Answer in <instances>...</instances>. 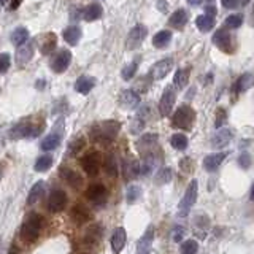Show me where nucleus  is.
<instances>
[{
	"label": "nucleus",
	"mask_w": 254,
	"mask_h": 254,
	"mask_svg": "<svg viewBox=\"0 0 254 254\" xmlns=\"http://www.w3.org/2000/svg\"><path fill=\"white\" fill-rule=\"evenodd\" d=\"M119 129H121V124L115 119H110V121H102V123H97L92 129H91V138L94 141H99V143H110L113 141L118 133H119Z\"/></svg>",
	"instance_id": "nucleus-1"
},
{
	"label": "nucleus",
	"mask_w": 254,
	"mask_h": 254,
	"mask_svg": "<svg viewBox=\"0 0 254 254\" xmlns=\"http://www.w3.org/2000/svg\"><path fill=\"white\" fill-rule=\"evenodd\" d=\"M42 229H43V218L37 213L30 214L21 227V238L26 243H35L38 240Z\"/></svg>",
	"instance_id": "nucleus-2"
},
{
	"label": "nucleus",
	"mask_w": 254,
	"mask_h": 254,
	"mask_svg": "<svg viewBox=\"0 0 254 254\" xmlns=\"http://www.w3.org/2000/svg\"><path fill=\"white\" fill-rule=\"evenodd\" d=\"M197 194H198V183H197V180H190L186 190H185V195H183V198L180 200V205H178V214L181 218H185L186 214H189L190 208L195 205Z\"/></svg>",
	"instance_id": "nucleus-3"
},
{
	"label": "nucleus",
	"mask_w": 254,
	"mask_h": 254,
	"mask_svg": "<svg viewBox=\"0 0 254 254\" xmlns=\"http://www.w3.org/2000/svg\"><path fill=\"white\" fill-rule=\"evenodd\" d=\"M194 121H195V111L189 105H181L175 111L172 118V124L183 130H189L194 126Z\"/></svg>",
	"instance_id": "nucleus-4"
},
{
	"label": "nucleus",
	"mask_w": 254,
	"mask_h": 254,
	"mask_svg": "<svg viewBox=\"0 0 254 254\" xmlns=\"http://www.w3.org/2000/svg\"><path fill=\"white\" fill-rule=\"evenodd\" d=\"M102 167V156L97 151H92V153H87L86 156L81 157V169L84 170L86 175L89 177H95L100 172Z\"/></svg>",
	"instance_id": "nucleus-5"
},
{
	"label": "nucleus",
	"mask_w": 254,
	"mask_h": 254,
	"mask_svg": "<svg viewBox=\"0 0 254 254\" xmlns=\"http://www.w3.org/2000/svg\"><path fill=\"white\" fill-rule=\"evenodd\" d=\"M40 130H42L40 126H32L30 123H19L13 127L10 135L11 138H34L40 133Z\"/></svg>",
	"instance_id": "nucleus-6"
},
{
	"label": "nucleus",
	"mask_w": 254,
	"mask_h": 254,
	"mask_svg": "<svg viewBox=\"0 0 254 254\" xmlns=\"http://www.w3.org/2000/svg\"><path fill=\"white\" fill-rule=\"evenodd\" d=\"M213 43L216 45L221 51H224L227 54L234 53V42H232V37H230V32L229 29H219L214 32L213 35Z\"/></svg>",
	"instance_id": "nucleus-7"
},
{
	"label": "nucleus",
	"mask_w": 254,
	"mask_h": 254,
	"mask_svg": "<svg viewBox=\"0 0 254 254\" xmlns=\"http://www.w3.org/2000/svg\"><path fill=\"white\" fill-rule=\"evenodd\" d=\"M86 197L94 205H103L107 202V197H108V189L102 185V183H94L89 188L86 189Z\"/></svg>",
	"instance_id": "nucleus-8"
},
{
	"label": "nucleus",
	"mask_w": 254,
	"mask_h": 254,
	"mask_svg": "<svg viewBox=\"0 0 254 254\" xmlns=\"http://www.w3.org/2000/svg\"><path fill=\"white\" fill-rule=\"evenodd\" d=\"M175 102H177V94H175V89L172 86L165 87L162 97H161V100H159V113H161V116L165 118L172 113Z\"/></svg>",
	"instance_id": "nucleus-9"
},
{
	"label": "nucleus",
	"mask_w": 254,
	"mask_h": 254,
	"mask_svg": "<svg viewBox=\"0 0 254 254\" xmlns=\"http://www.w3.org/2000/svg\"><path fill=\"white\" fill-rule=\"evenodd\" d=\"M67 206V194L62 189H54L48 198V210L51 213H61Z\"/></svg>",
	"instance_id": "nucleus-10"
},
{
	"label": "nucleus",
	"mask_w": 254,
	"mask_h": 254,
	"mask_svg": "<svg viewBox=\"0 0 254 254\" xmlns=\"http://www.w3.org/2000/svg\"><path fill=\"white\" fill-rule=\"evenodd\" d=\"M146 35H148V29L145 26H141V24L135 26L129 32V35H127V43H126L127 50H137V48H140Z\"/></svg>",
	"instance_id": "nucleus-11"
},
{
	"label": "nucleus",
	"mask_w": 254,
	"mask_h": 254,
	"mask_svg": "<svg viewBox=\"0 0 254 254\" xmlns=\"http://www.w3.org/2000/svg\"><path fill=\"white\" fill-rule=\"evenodd\" d=\"M153 242H154V227L148 226L145 234H143L141 238L137 242V251H135V254H151Z\"/></svg>",
	"instance_id": "nucleus-12"
},
{
	"label": "nucleus",
	"mask_w": 254,
	"mask_h": 254,
	"mask_svg": "<svg viewBox=\"0 0 254 254\" xmlns=\"http://www.w3.org/2000/svg\"><path fill=\"white\" fill-rule=\"evenodd\" d=\"M71 62V53L67 50H62L59 54L54 56V59L51 61V70L54 73H62L65 71Z\"/></svg>",
	"instance_id": "nucleus-13"
},
{
	"label": "nucleus",
	"mask_w": 254,
	"mask_h": 254,
	"mask_svg": "<svg viewBox=\"0 0 254 254\" xmlns=\"http://www.w3.org/2000/svg\"><path fill=\"white\" fill-rule=\"evenodd\" d=\"M70 219L73 221L76 226H83L86 222H89L92 216H91V211L87 210L84 205L76 203L73 208L70 210Z\"/></svg>",
	"instance_id": "nucleus-14"
},
{
	"label": "nucleus",
	"mask_w": 254,
	"mask_h": 254,
	"mask_svg": "<svg viewBox=\"0 0 254 254\" xmlns=\"http://www.w3.org/2000/svg\"><path fill=\"white\" fill-rule=\"evenodd\" d=\"M173 65H175L173 59L159 61V62L154 64L153 68H151V76H153V79H162L173 70Z\"/></svg>",
	"instance_id": "nucleus-15"
},
{
	"label": "nucleus",
	"mask_w": 254,
	"mask_h": 254,
	"mask_svg": "<svg viewBox=\"0 0 254 254\" xmlns=\"http://www.w3.org/2000/svg\"><path fill=\"white\" fill-rule=\"evenodd\" d=\"M141 173V167H140V162L137 159L133 157H127L123 161V175L127 181L130 180H135Z\"/></svg>",
	"instance_id": "nucleus-16"
},
{
	"label": "nucleus",
	"mask_w": 254,
	"mask_h": 254,
	"mask_svg": "<svg viewBox=\"0 0 254 254\" xmlns=\"http://www.w3.org/2000/svg\"><path fill=\"white\" fill-rule=\"evenodd\" d=\"M59 173H61V177L64 181H67L68 185L73 188V189H79L83 186V178H81V175H79L78 172H75L73 169H70V167H65V165H62L61 169H59Z\"/></svg>",
	"instance_id": "nucleus-17"
},
{
	"label": "nucleus",
	"mask_w": 254,
	"mask_h": 254,
	"mask_svg": "<svg viewBox=\"0 0 254 254\" xmlns=\"http://www.w3.org/2000/svg\"><path fill=\"white\" fill-rule=\"evenodd\" d=\"M227 156H229L227 151H224V153H214V154L205 156V159H203V169L206 172H216L219 169V165L224 162V159Z\"/></svg>",
	"instance_id": "nucleus-18"
},
{
	"label": "nucleus",
	"mask_w": 254,
	"mask_h": 254,
	"mask_svg": "<svg viewBox=\"0 0 254 254\" xmlns=\"http://www.w3.org/2000/svg\"><path fill=\"white\" fill-rule=\"evenodd\" d=\"M230 140H232V130L230 129H219L216 133L213 135L210 141H211L213 148L221 149V148H226L230 143Z\"/></svg>",
	"instance_id": "nucleus-19"
},
{
	"label": "nucleus",
	"mask_w": 254,
	"mask_h": 254,
	"mask_svg": "<svg viewBox=\"0 0 254 254\" xmlns=\"http://www.w3.org/2000/svg\"><path fill=\"white\" fill-rule=\"evenodd\" d=\"M194 234L198 237V238H205L206 234H208L210 230V219L206 214H197L194 218Z\"/></svg>",
	"instance_id": "nucleus-20"
},
{
	"label": "nucleus",
	"mask_w": 254,
	"mask_h": 254,
	"mask_svg": "<svg viewBox=\"0 0 254 254\" xmlns=\"http://www.w3.org/2000/svg\"><path fill=\"white\" fill-rule=\"evenodd\" d=\"M102 235H103L102 226L100 224H92L89 229L86 230V234H84V243L87 246H95L102 240Z\"/></svg>",
	"instance_id": "nucleus-21"
},
{
	"label": "nucleus",
	"mask_w": 254,
	"mask_h": 254,
	"mask_svg": "<svg viewBox=\"0 0 254 254\" xmlns=\"http://www.w3.org/2000/svg\"><path fill=\"white\" fill-rule=\"evenodd\" d=\"M126 240H127V232L124 227H118L115 229L113 235H111V248H113L115 253H121L123 248L126 246Z\"/></svg>",
	"instance_id": "nucleus-22"
},
{
	"label": "nucleus",
	"mask_w": 254,
	"mask_h": 254,
	"mask_svg": "<svg viewBox=\"0 0 254 254\" xmlns=\"http://www.w3.org/2000/svg\"><path fill=\"white\" fill-rule=\"evenodd\" d=\"M119 102L124 108H137L140 105V95L132 89H126L119 97Z\"/></svg>",
	"instance_id": "nucleus-23"
},
{
	"label": "nucleus",
	"mask_w": 254,
	"mask_h": 254,
	"mask_svg": "<svg viewBox=\"0 0 254 254\" xmlns=\"http://www.w3.org/2000/svg\"><path fill=\"white\" fill-rule=\"evenodd\" d=\"M40 40V51H42L43 54H50L51 51H54L56 48V35L53 34V32H46V34H43L42 37L38 38Z\"/></svg>",
	"instance_id": "nucleus-24"
},
{
	"label": "nucleus",
	"mask_w": 254,
	"mask_h": 254,
	"mask_svg": "<svg viewBox=\"0 0 254 254\" xmlns=\"http://www.w3.org/2000/svg\"><path fill=\"white\" fill-rule=\"evenodd\" d=\"M157 145V135L156 133H146L137 141V146L140 151H145L146 153H153V148Z\"/></svg>",
	"instance_id": "nucleus-25"
},
{
	"label": "nucleus",
	"mask_w": 254,
	"mask_h": 254,
	"mask_svg": "<svg viewBox=\"0 0 254 254\" xmlns=\"http://www.w3.org/2000/svg\"><path fill=\"white\" fill-rule=\"evenodd\" d=\"M102 14H103V8H102L100 3H91V5H87L84 10H83V18L87 22H92V21L100 19Z\"/></svg>",
	"instance_id": "nucleus-26"
},
{
	"label": "nucleus",
	"mask_w": 254,
	"mask_h": 254,
	"mask_svg": "<svg viewBox=\"0 0 254 254\" xmlns=\"http://www.w3.org/2000/svg\"><path fill=\"white\" fill-rule=\"evenodd\" d=\"M254 86V75L253 73H243L238 76L237 79V83L234 86V91L237 94H240V92H245V91H248L250 87Z\"/></svg>",
	"instance_id": "nucleus-27"
},
{
	"label": "nucleus",
	"mask_w": 254,
	"mask_h": 254,
	"mask_svg": "<svg viewBox=\"0 0 254 254\" xmlns=\"http://www.w3.org/2000/svg\"><path fill=\"white\" fill-rule=\"evenodd\" d=\"M45 192V181H37L34 186L29 190V197H27V205H34L37 203L40 198H42Z\"/></svg>",
	"instance_id": "nucleus-28"
},
{
	"label": "nucleus",
	"mask_w": 254,
	"mask_h": 254,
	"mask_svg": "<svg viewBox=\"0 0 254 254\" xmlns=\"http://www.w3.org/2000/svg\"><path fill=\"white\" fill-rule=\"evenodd\" d=\"M94 86H95L94 78L83 75V76H79V78L76 79V83H75V89H76V92L84 94V95H86V94H89V91L92 89Z\"/></svg>",
	"instance_id": "nucleus-29"
},
{
	"label": "nucleus",
	"mask_w": 254,
	"mask_h": 254,
	"mask_svg": "<svg viewBox=\"0 0 254 254\" xmlns=\"http://www.w3.org/2000/svg\"><path fill=\"white\" fill-rule=\"evenodd\" d=\"M172 180H173V170L170 169V167H162V169H159L156 177H154V183L157 186L169 185Z\"/></svg>",
	"instance_id": "nucleus-30"
},
{
	"label": "nucleus",
	"mask_w": 254,
	"mask_h": 254,
	"mask_svg": "<svg viewBox=\"0 0 254 254\" xmlns=\"http://www.w3.org/2000/svg\"><path fill=\"white\" fill-rule=\"evenodd\" d=\"M188 11L186 10H177L172 16H170V19H169V24L172 27L175 29H181V27H185V24L188 22Z\"/></svg>",
	"instance_id": "nucleus-31"
},
{
	"label": "nucleus",
	"mask_w": 254,
	"mask_h": 254,
	"mask_svg": "<svg viewBox=\"0 0 254 254\" xmlns=\"http://www.w3.org/2000/svg\"><path fill=\"white\" fill-rule=\"evenodd\" d=\"M62 35H64V40H65L68 45L75 46L78 43V40L81 38V29H79L78 26H70L64 30Z\"/></svg>",
	"instance_id": "nucleus-32"
},
{
	"label": "nucleus",
	"mask_w": 254,
	"mask_h": 254,
	"mask_svg": "<svg viewBox=\"0 0 254 254\" xmlns=\"http://www.w3.org/2000/svg\"><path fill=\"white\" fill-rule=\"evenodd\" d=\"M61 133L58 132H53L50 135H46V137L42 140V149L45 151H51V149H56L59 145H61Z\"/></svg>",
	"instance_id": "nucleus-33"
},
{
	"label": "nucleus",
	"mask_w": 254,
	"mask_h": 254,
	"mask_svg": "<svg viewBox=\"0 0 254 254\" xmlns=\"http://www.w3.org/2000/svg\"><path fill=\"white\" fill-rule=\"evenodd\" d=\"M195 26L200 32H210L214 27V18L208 14H200L195 18Z\"/></svg>",
	"instance_id": "nucleus-34"
},
{
	"label": "nucleus",
	"mask_w": 254,
	"mask_h": 254,
	"mask_svg": "<svg viewBox=\"0 0 254 254\" xmlns=\"http://www.w3.org/2000/svg\"><path fill=\"white\" fill-rule=\"evenodd\" d=\"M189 68H181V70H177V73L173 76V84L175 87H178V89H185L188 86V81H189Z\"/></svg>",
	"instance_id": "nucleus-35"
},
{
	"label": "nucleus",
	"mask_w": 254,
	"mask_h": 254,
	"mask_svg": "<svg viewBox=\"0 0 254 254\" xmlns=\"http://www.w3.org/2000/svg\"><path fill=\"white\" fill-rule=\"evenodd\" d=\"M10 38H11V43L14 46H22L29 40V32H27V29H24V27H18V29H14L11 32Z\"/></svg>",
	"instance_id": "nucleus-36"
},
{
	"label": "nucleus",
	"mask_w": 254,
	"mask_h": 254,
	"mask_svg": "<svg viewBox=\"0 0 254 254\" xmlns=\"http://www.w3.org/2000/svg\"><path fill=\"white\" fill-rule=\"evenodd\" d=\"M170 40H172V32L170 30H161L153 37V45L156 48H161V50H162V48L169 46Z\"/></svg>",
	"instance_id": "nucleus-37"
},
{
	"label": "nucleus",
	"mask_w": 254,
	"mask_h": 254,
	"mask_svg": "<svg viewBox=\"0 0 254 254\" xmlns=\"http://www.w3.org/2000/svg\"><path fill=\"white\" fill-rule=\"evenodd\" d=\"M170 145H172L175 149L183 151V149H186V148H188L189 140H188L186 135H183V133H173L172 137H170Z\"/></svg>",
	"instance_id": "nucleus-38"
},
{
	"label": "nucleus",
	"mask_w": 254,
	"mask_h": 254,
	"mask_svg": "<svg viewBox=\"0 0 254 254\" xmlns=\"http://www.w3.org/2000/svg\"><path fill=\"white\" fill-rule=\"evenodd\" d=\"M103 167H105V172L108 173V177H116V175H118V161H116V157L113 154L105 156Z\"/></svg>",
	"instance_id": "nucleus-39"
},
{
	"label": "nucleus",
	"mask_w": 254,
	"mask_h": 254,
	"mask_svg": "<svg viewBox=\"0 0 254 254\" xmlns=\"http://www.w3.org/2000/svg\"><path fill=\"white\" fill-rule=\"evenodd\" d=\"M141 194H143V190L138 185H130L126 190V198L129 203H135L141 197Z\"/></svg>",
	"instance_id": "nucleus-40"
},
{
	"label": "nucleus",
	"mask_w": 254,
	"mask_h": 254,
	"mask_svg": "<svg viewBox=\"0 0 254 254\" xmlns=\"http://www.w3.org/2000/svg\"><path fill=\"white\" fill-rule=\"evenodd\" d=\"M51 165H53V157L51 156H42V157H38L37 159V162L34 165V169L37 172H46V170H50L51 169Z\"/></svg>",
	"instance_id": "nucleus-41"
},
{
	"label": "nucleus",
	"mask_w": 254,
	"mask_h": 254,
	"mask_svg": "<svg viewBox=\"0 0 254 254\" xmlns=\"http://www.w3.org/2000/svg\"><path fill=\"white\" fill-rule=\"evenodd\" d=\"M224 24H226L227 29H238L243 24V14L242 13L230 14V16H227V18H226Z\"/></svg>",
	"instance_id": "nucleus-42"
},
{
	"label": "nucleus",
	"mask_w": 254,
	"mask_h": 254,
	"mask_svg": "<svg viewBox=\"0 0 254 254\" xmlns=\"http://www.w3.org/2000/svg\"><path fill=\"white\" fill-rule=\"evenodd\" d=\"M198 243L195 240H186L180 246V254H197Z\"/></svg>",
	"instance_id": "nucleus-43"
},
{
	"label": "nucleus",
	"mask_w": 254,
	"mask_h": 254,
	"mask_svg": "<svg viewBox=\"0 0 254 254\" xmlns=\"http://www.w3.org/2000/svg\"><path fill=\"white\" fill-rule=\"evenodd\" d=\"M84 148V138L83 137H76L70 141V145H68V154L70 156H76L79 151H81Z\"/></svg>",
	"instance_id": "nucleus-44"
},
{
	"label": "nucleus",
	"mask_w": 254,
	"mask_h": 254,
	"mask_svg": "<svg viewBox=\"0 0 254 254\" xmlns=\"http://www.w3.org/2000/svg\"><path fill=\"white\" fill-rule=\"evenodd\" d=\"M137 68H138L137 62H132V64H129V65H126V67L123 68L121 76L126 79V81H129V79H132V78L135 76V73H137Z\"/></svg>",
	"instance_id": "nucleus-45"
},
{
	"label": "nucleus",
	"mask_w": 254,
	"mask_h": 254,
	"mask_svg": "<svg viewBox=\"0 0 254 254\" xmlns=\"http://www.w3.org/2000/svg\"><path fill=\"white\" fill-rule=\"evenodd\" d=\"M186 237V229L183 226H175L170 232V238L175 242V243H180L183 238Z\"/></svg>",
	"instance_id": "nucleus-46"
},
{
	"label": "nucleus",
	"mask_w": 254,
	"mask_h": 254,
	"mask_svg": "<svg viewBox=\"0 0 254 254\" xmlns=\"http://www.w3.org/2000/svg\"><path fill=\"white\" fill-rule=\"evenodd\" d=\"M11 65V58L8 53H2L0 54V73H6L8 68Z\"/></svg>",
	"instance_id": "nucleus-47"
},
{
	"label": "nucleus",
	"mask_w": 254,
	"mask_h": 254,
	"mask_svg": "<svg viewBox=\"0 0 254 254\" xmlns=\"http://www.w3.org/2000/svg\"><path fill=\"white\" fill-rule=\"evenodd\" d=\"M143 127H145V119L141 118V115H138L137 118L133 119L130 123V132L132 133H138L140 130H143Z\"/></svg>",
	"instance_id": "nucleus-48"
},
{
	"label": "nucleus",
	"mask_w": 254,
	"mask_h": 254,
	"mask_svg": "<svg viewBox=\"0 0 254 254\" xmlns=\"http://www.w3.org/2000/svg\"><path fill=\"white\" fill-rule=\"evenodd\" d=\"M32 53H34V46H32V45H29V46H26V48H22V50L19 51V61H21V62H27V61H30Z\"/></svg>",
	"instance_id": "nucleus-49"
},
{
	"label": "nucleus",
	"mask_w": 254,
	"mask_h": 254,
	"mask_svg": "<svg viewBox=\"0 0 254 254\" xmlns=\"http://www.w3.org/2000/svg\"><path fill=\"white\" fill-rule=\"evenodd\" d=\"M238 165L242 167V169H250V165H251V156L250 153H242L240 156H238Z\"/></svg>",
	"instance_id": "nucleus-50"
},
{
	"label": "nucleus",
	"mask_w": 254,
	"mask_h": 254,
	"mask_svg": "<svg viewBox=\"0 0 254 254\" xmlns=\"http://www.w3.org/2000/svg\"><path fill=\"white\" fill-rule=\"evenodd\" d=\"M180 167H181V170L183 172H186V173H190L194 169V165H192V161H190L189 157H185V159H181V162H180Z\"/></svg>",
	"instance_id": "nucleus-51"
},
{
	"label": "nucleus",
	"mask_w": 254,
	"mask_h": 254,
	"mask_svg": "<svg viewBox=\"0 0 254 254\" xmlns=\"http://www.w3.org/2000/svg\"><path fill=\"white\" fill-rule=\"evenodd\" d=\"M224 121H226V110L218 108V113H216V127H218V129H221L222 124H224Z\"/></svg>",
	"instance_id": "nucleus-52"
},
{
	"label": "nucleus",
	"mask_w": 254,
	"mask_h": 254,
	"mask_svg": "<svg viewBox=\"0 0 254 254\" xmlns=\"http://www.w3.org/2000/svg\"><path fill=\"white\" fill-rule=\"evenodd\" d=\"M221 3L224 8H227V10H234V8L240 5V0H221Z\"/></svg>",
	"instance_id": "nucleus-53"
},
{
	"label": "nucleus",
	"mask_w": 254,
	"mask_h": 254,
	"mask_svg": "<svg viewBox=\"0 0 254 254\" xmlns=\"http://www.w3.org/2000/svg\"><path fill=\"white\" fill-rule=\"evenodd\" d=\"M205 10H206V14H208V16L211 14L213 18H214V14H216V8H214L213 5H208V6L205 8Z\"/></svg>",
	"instance_id": "nucleus-54"
},
{
	"label": "nucleus",
	"mask_w": 254,
	"mask_h": 254,
	"mask_svg": "<svg viewBox=\"0 0 254 254\" xmlns=\"http://www.w3.org/2000/svg\"><path fill=\"white\" fill-rule=\"evenodd\" d=\"M21 3H22V0H11V10H16V8H19Z\"/></svg>",
	"instance_id": "nucleus-55"
},
{
	"label": "nucleus",
	"mask_w": 254,
	"mask_h": 254,
	"mask_svg": "<svg viewBox=\"0 0 254 254\" xmlns=\"http://www.w3.org/2000/svg\"><path fill=\"white\" fill-rule=\"evenodd\" d=\"M203 0H188V3H190L192 6H197V5H202Z\"/></svg>",
	"instance_id": "nucleus-56"
},
{
	"label": "nucleus",
	"mask_w": 254,
	"mask_h": 254,
	"mask_svg": "<svg viewBox=\"0 0 254 254\" xmlns=\"http://www.w3.org/2000/svg\"><path fill=\"white\" fill-rule=\"evenodd\" d=\"M157 8H159V10L165 11V0H159V5H157Z\"/></svg>",
	"instance_id": "nucleus-57"
},
{
	"label": "nucleus",
	"mask_w": 254,
	"mask_h": 254,
	"mask_svg": "<svg viewBox=\"0 0 254 254\" xmlns=\"http://www.w3.org/2000/svg\"><path fill=\"white\" fill-rule=\"evenodd\" d=\"M250 198L254 200V181H253V186H251V190H250Z\"/></svg>",
	"instance_id": "nucleus-58"
},
{
	"label": "nucleus",
	"mask_w": 254,
	"mask_h": 254,
	"mask_svg": "<svg viewBox=\"0 0 254 254\" xmlns=\"http://www.w3.org/2000/svg\"><path fill=\"white\" fill-rule=\"evenodd\" d=\"M6 254H19V251H18V248H14V246H13V248L8 251Z\"/></svg>",
	"instance_id": "nucleus-59"
},
{
	"label": "nucleus",
	"mask_w": 254,
	"mask_h": 254,
	"mask_svg": "<svg viewBox=\"0 0 254 254\" xmlns=\"http://www.w3.org/2000/svg\"><path fill=\"white\" fill-rule=\"evenodd\" d=\"M251 26L254 27V3H253V10H251Z\"/></svg>",
	"instance_id": "nucleus-60"
},
{
	"label": "nucleus",
	"mask_w": 254,
	"mask_h": 254,
	"mask_svg": "<svg viewBox=\"0 0 254 254\" xmlns=\"http://www.w3.org/2000/svg\"><path fill=\"white\" fill-rule=\"evenodd\" d=\"M242 2H243V5H246V3H250L251 0H242Z\"/></svg>",
	"instance_id": "nucleus-61"
},
{
	"label": "nucleus",
	"mask_w": 254,
	"mask_h": 254,
	"mask_svg": "<svg viewBox=\"0 0 254 254\" xmlns=\"http://www.w3.org/2000/svg\"><path fill=\"white\" fill-rule=\"evenodd\" d=\"M6 2V0H0V3H5Z\"/></svg>",
	"instance_id": "nucleus-62"
},
{
	"label": "nucleus",
	"mask_w": 254,
	"mask_h": 254,
	"mask_svg": "<svg viewBox=\"0 0 254 254\" xmlns=\"http://www.w3.org/2000/svg\"><path fill=\"white\" fill-rule=\"evenodd\" d=\"M0 172H2V167H0ZM0 177H2V173H0Z\"/></svg>",
	"instance_id": "nucleus-63"
}]
</instances>
